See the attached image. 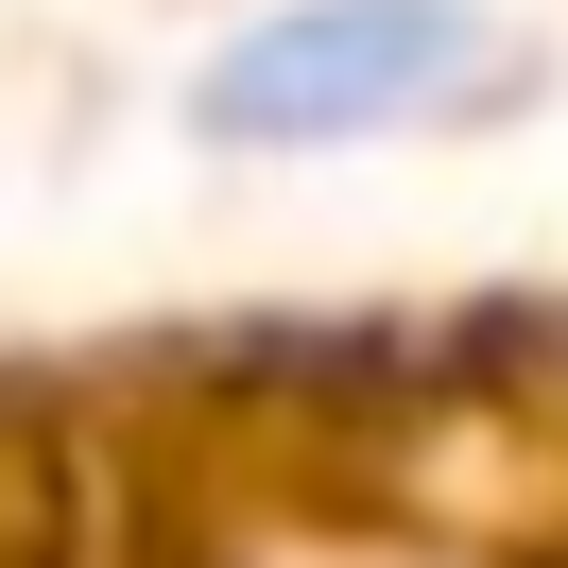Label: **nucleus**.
<instances>
[{"instance_id":"nucleus-1","label":"nucleus","mask_w":568,"mask_h":568,"mask_svg":"<svg viewBox=\"0 0 568 568\" xmlns=\"http://www.w3.org/2000/svg\"><path fill=\"white\" fill-rule=\"evenodd\" d=\"M499 104V18L483 0H276L190 70V121L242 155L311 139H414V121Z\"/></svg>"}]
</instances>
